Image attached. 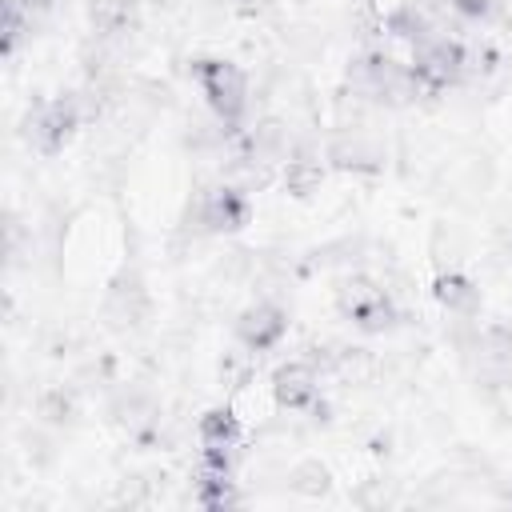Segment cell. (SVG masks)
<instances>
[{"mask_svg": "<svg viewBox=\"0 0 512 512\" xmlns=\"http://www.w3.org/2000/svg\"><path fill=\"white\" fill-rule=\"evenodd\" d=\"M192 80H196V92L204 96L208 116L228 136H240L244 116H248V104H252L248 72L236 60H228V56H196L192 60Z\"/></svg>", "mask_w": 512, "mask_h": 512, "instance_id": "cell-1", "label": "cell"}, {"mask_svg": "<svg viewBox=\"0 0 512 512\" xmlns=\"http://www.w3.org/2000/svg\"><path fill=\"white\" fill-rule=\"evenodd\" d=\"M348 88L360 96V100H372V104H388V108H400V104H412L420 92L416 76L408 64L392 60L388 52H360L352 64H348Z\"/></svg>", "mask_w": 512, "mask_h": 512, "instance_id": "cell-2", "label": "cell"}, {"mask_svg": "<svg viewBox=\"0 0 512 512\" xmlns=\"http://www.w3.org/2000/svg\"><path fill=\"white\" fill-rule=\"evenodd\" d=\"M336 312H340V320H348L360 336H384V332H392V328L400 324V304H396V296H392L380 280H372V276H364V272H352V276H344V280L336 284Z\"/></svg>", "mask_w": 512, "mask_h": 512, "instance_id": "cell-3", "label": "cell"}, {"mask_svg": "<svg viewBox=\"0 0 512 512\" xmlns=\"http://www.w3.org/2000/svg\"><path fill=\"white\" fill-rule=\"evenodd\" d=\"M408 68H412V76H416V84H420L424 96H440V92H448V88H456L464 80V72H468V48L460 40L436 32L424 44L412 48V64Z\"/></svg>", "mask_w": 512, "mask_h": 512, "instance_id": "cell-4", "label": "cell"}, {"mask_svg": "<svg viewBox=\"0 0 512 512\" xmlns=\"http://www.w3.org/2000/svg\"><path fill=\"white\" fill-rule=\"evenodd\" d=\"M80 120H84V116H80V100L68 96V92H60V96L36 104V108L24 116V140H28V148H32L36 156H60V152L72 144Z\"/></svg>", "mask_w": 512, "mask_h": 512, "instance_id": "cell-5", "label": "cell"}, {"mask_svg": "<svg viewBox=\"0 0 512 512\" xmlns=\"http://www.w3.org/2000/svg\"><path fill=\"white\" fill-rule=\"evenodd\" d=\"M196 224L208 236H236L252 224V196L240 184H212L196 200Z\"/></svg>", "mask_w": 512, "mask_h": 512, "instance_id": "cell-6", "label": "cell"}, {"mask_svg": "<svg viewBox=\"0 0 512 512\" xmlns=\"http://www.w3.org/2000/svg\"><path fill=\"white\" fill-rule=\"evenodd\" d=\"M232 336H236V344H240L244 352H252V356L272 352V348H280L284 336H288V312H284L276 300H256V304H248V308L236 316Z\"/></svg>", "mask_w": 512, "mask_h": 512, "instance_id": "cell-7", "label": "cell"}, {"mask_svg": "<svg viewBox=\"0 0 512 512\" xmlns=\"http://www.w3.org/2000/svg\"><path fill=\"white\" fill-rule=\"evenodd\" d=\"M272 400L284 412H316L320 404V372L312 360H288L272 372Z\"/></svg>", "mask_w": 512, "mask_h": 512, "instance_id": "cell-8", "label": "cell"}, {"mask_svg": "<svg viewBox=\"0 0 512 512\" xmlns=\"http://www.w3.org/2000/svg\"><path fill=\"white\" fill-rule=\"evenodd\" d=\"M280 160H288V128H284V120H260L240 136L236 168L256 172V168H272Z\"/></svg>", "mask_w": 512, "mask_h": 512, "instance_id": "cell-9", "label": "cell"}, {"mask_svg": "<svg viewBox=\"0 0 512 512\" xmlns=\"http://www.w3.org/2000/svg\"><path fill=\"white\" fill-rule=\"evenodd\" d=\"M432 300L452 316V320H476L480 316V304H484V292L480 284L460 272V268H448V272H436L432 280Z\"/></svg>", "mask_w": 512, "mask_h": 512, "instance_id": "cell-10", "label": "cell"}, {"mask_svg": "<svg viewBox=\"0 0 512 512\" xmlns=\"http://www.w3.org/2000/svg\"><path fill=\"white\" fill-rule=\"evenodd\" d=\"M464 352H472L480 360L484 376H512V324H504V320L484 324V328L476 324Z\"/></svg>", "mask_w": 512, "mask_h": 512, "instance_id": "cell-11", "label": "cell"}, {"mask_svg": "<svg viewBox=\"0 0 512 512\" xmlns=\"http://www.w3.org/2000/svg\"><path fill=\"white\" fill-rule=\"evenodd\" d=\"M328 160L344 172H380L384 168V148L364 132H344L340 140H332Z\"/></svg>", "mask_w": 512, "mask_h": 512, "instance_id": "cell-12", "label": "cell"}, {"mask_svg": "<svg viewBox=\"0 0 512 512\" xmlns=\"http://www.w3.org/2000/svg\"><path fill=\"white\" fill-rule=\"evenodd\" d=\"M104 316L112 328H136L144 316H148V292L140 288V280L124 276L108 288V300H104Z\"/></svg>", "mask_w": 512, "mask_h": 512, "instance_id": "cell-13", "label": "cell"}, {"mask_svg": "<svg viewBox=\"0 0 512 512\" xmlns=\"http://www.w3.org/2000/svg\"><path fill=\"white\" fill-rule=\"evenodd\" d=\"M196 440H200V448H240L244 424L228 404H220L196 420Z\"/></svg>", "mask_w": 512, "mask_h": 512, "instance_id": "cell-14", "label": "cell"}, {"mask_svg": "<svg viewBox=\"0 0 512 512\" xmlns=\"http://www.w3.org/2000/svg\"><path fill=\"white\" fill-rule=\"evenodd\" d=\"M192 500H196L200 508H212V512L240 504V492H236V480H232V472H216V468H204V464H196Z\"/></svg>", "mask_w": 512, "mask_h": 512, "instance_id": "cell-15", "label": "cell"}, {"mask_svg": "<svg viewBox=\"0 0 512 512\" xmlns=\"http://www.w3.org/2000/svg\"><path fill=\"white\" fill-rule=\"evenodd\" d=\"M388 32L396 36V40H408L412 48L416 44H424L428 36H436V20H432V12L420 4V0H408V4H400L396 12H388Z\"/></svg>", "mask_w": 512, "mask_h": 512, "instance_id": "cell-16", "label": "cell"}, {"mask_svg": "<svg viewBox=\"0 0 512 512\" xmlns=\"http://www.w3.org/2000/svg\"><path fill=\"white\" fill-rule=\"evenodd\" d=\"M88 16H92V32H96L100 40H120V36H128V32H132V20H136L132 0H92Z\"/></svg>", "mask_w": 512, "mask_h": 512, "instance_id": "cell-17", "label": "cell"}, {"mask_svg": "<svg viewBox=\"0 0 512 512\" xmlns=\"http://www.w3.org/2000/svg\"><path fill=\"white\" fill-rule=\"evenodd\" d=\"M324 180V164L308 152H296L284 160V192L296 196V200H308Z\"/></svg>", "mask_w": 512, "mask_h": 512, "instance_id": "cell-18", "label": "cell"}, {"mask_svg": "<svg viewBox=\"0 0 512 512\" xmlns=\"http://www.w3.org/2000/svg\"><path fill=\"white\" fill-rule=\"evenodd\" d=\"M32 20L36 12L28 8V0H4V52L8 56L32 36Z\"/></svg>", "mask_w": 512, "mask_h": 512, "instance_id": "cell-19", "label": "cell"}, {"mask_svg": "<svg viewBox=\"0 0 512 512\" xmlns=\"http://www.w3.org/2000/svg\"><path fill=\"white\" fill-rule=\"evenodd\" d=\"M288 484H292L296 492H304V496H320V492H328V468H324L320 460H300V464L292 468Z\"/></svg>", "mask_w": 512, "mask_h": 512, "instance_id": "cell-20", "label": "cell"}, {"mask_svg": "<svg viewBox=\"0 0 512 512\" xmlns=\"http://www.w3.org/2000/svg\"><path fill=\"white\" fill-rule=\"evenodd\" d=\"M448 8H452L464 24H484V20H492L496 0H448Z\"/></svg>", "mask_w": 512, "mask_h": 512, "instance_id": "cell-21", "label": "cell"}, {"mask_svg": "<svg viewBox=\"0 0 512 512\" xmlns=\"http://www.w3.org/2000/svg\"><path fill=\"white\" fill-rule=\"evenodd\" d=\"M40 412H44L52 424H64V420H72V412H76V408H72V396H64V392H52V396L44 400V408H40Z\"/></svg>", "mask_w": 512, "mask_h": 512, "instance_id": "cell-22", "label": "cell"}, {"mask_svg": "<svg viewBox=\"0 0 512 512\" xmlns=\"http://www.w3.org/2000/svg\"><path fill=\"white\" fill-rule=\"evenodd\" d=\"M508 252H512V228H508Z\"/></svg>", "mask_w": 512, "mask_h": 512, "instance_id": "cell-23", "label": "cell"}]
</instances>
